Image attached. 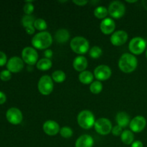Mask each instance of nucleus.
Returning <instances> with one entry per match:
<instances>
[{
  "mask_svg": "<svg viewBox=\"0 0 147 147\" xmlns=\"http://www.w3.org/2000/svg\"><path fill=\"white\" fill-rule=\"evenodd\" d=\"M52 35L47 31L40 32L34 34L32 39V45L34 49L47 50L53 44Z\"/></svg>",
  "mask_w": 147,
  "mask_h": 147,
  "instance_id": "obj_1",
  "label": "nucleus"
},
{
  "mask_svg": "<svg viewBox=\"0 0 147 147\" xmlns=\"http://www.w3.org/2000/svg\"><path fill=\"white\" fill-rule=\"evenodd\" d=\"M138 65L137 58L131 53H123L119 60V67L123 73H131Z\"/></svg>",
  "mask_w": 147,
  "mask_h": 147,
  "instance_id": "obj_2",
  "label": "nucleus"
},
{
  "mask_svg": "<svg viewBox=\"0 0 147 147\" xmlns=\"http://www.w3.org/2000/svg\"><path fill=\"white\" fill-rule=\"evenodd\" d=\"M70 46L71 50L76 54L82 55L90 50V44L88 40L83 37L77 36L70 40Z\"/></svg>",
  "mask_w": 147,
  "mask_h": 147,
  "instance_id": "obj_3",
  "label": "nucleus"
},
{
  "mask_svg": "<svg viewBox=\"0 0 147 147\" xmlns=\"http://www.w3.org/2000/svg\"><path fill=\"white\" fill-rule=\"evenodd\" d=\"M95 116L90 111L83 110L78 113L77 117L78 124L83 129H90L94 126L96 122Z\"/></svg>",
  "mask_w": 147,
  "mask_h": 147,
  "instance_id": "obj_4",
  "label": "nucleus"
},
{
  "mask_svg": "<svg viewBox=\"0 0 147 147\" xmlns=\"http://www.w3.org/2000/svg\"><path fill=\"white\" fill-rule=\"evenodd\" d=\"M37 89L43 96L51 94L54 89V83L51 76L47 75L42 76L37 83Z\"/></svg>",
  "mask_w": 147,
  "mask_h": 147,
  "instance_id": "obj_5",
  "label": "nucleus"
},
{
  "mask_svg": "<svg viewBox=\"0 0 147 147\" xmlns=\"http://www.w3.org/2000/svg\"><path fill=\"white\" fill-rule=\"evenodd\" d=\"M146 42L141 37H135L130 40L129 50L132 55H139L146 50Z\"/></svg>",
  "mask_w": 147,
  "mask_h": 147,
  "instance_id": "obj_6",
  "label": "nucleus"
},
{
  "mask_svg": "<svg viewBox=\"0 0 147 147\" xmlns=\"http://www.w3.org/2000/svg\"><path fill=\"white\" fill-rule=\"evenodd\" d=\"M93 127L96 131L102 136H106L111 133L112 129H113L112 123L109 119L106 118H100L97 119L95 122Z\"/></svg>",
  "mask_w": 147,
  "mask_h": 147,
  "instance_id": "obj_7",
  "label": "nucleus"
},
{
  "mask_svg": "<svg viewBox=\"0 0 147 147\" xmlns=\"http://www.w3.org/2000/svg\"><path fill=\"white\" fill-rule=\"evenodd\" d=\"M22 59L28 65L32 66L38 62V53L32 47H26L22 51Z\"/></svg>",
  "mask_w": 147,
  "mask_h": 147,
  "instance_id": "obj_8",
  "label": "nucleus"
},
{
  "mask_svg": "<svg viewBox=\"0 0 147 147\" xmlns=\"http://www.w3.org/2000/svg\"><path fill=\"white\" fill-rule=\"evenodd\" d=\"M109 14L114 19H121L126 13V7L120 1H113L109 4Z\"/></svg>",
  "mask_w": 147,
  "mask_h": 147,
  "instance_id": "obj_9",
  "label": "nucleus"
},
{
  "mask_svg": "<svg viewBox=\"0 0 147 147\" xmlns=\"http://www.w3.org/2000/svg\"><path fill=\"white\" fill-rule=\"evenodd\" d=\"M6 119L11 124L18 125L22 121L23 115L20 109L15 107H11L7 111Z\"/></svg>",
  "mask_w": 147,
  "mask_h": 147,
  "instance_id": "obj_10",
  "label": "nucleus"
},
{
  "mask_svg": "<svg viewBox=\"0 0 147 147\" xmlns=\"http://www.w3.org/2000/svg\"><path fill=\"white\" fill-rule=\"evenodd\" d=\"M94 77L98 81H105L111 78L112 75V70L110 67L106 65H100L95 68Z\"/></svg>",
  "mask_w": 147,
  "mask_h": 147,
  "instance_id": "obj_11",
  "label": "nucleus"
},
{
  "mask_svg": "<svg viewBox=\"0 0 147 147\" xmlns=\"http://www.w3.org/2000/svg\"><path fill=\"white\" fill-rule=\"evenodd\" d=\"M24 67V61L17 56H14L9 59L7 63V68L11 73H17L22 71Z\"/></svg>",
  "mask_w": 147,
  "mask_h": 147,
  "instance_id": "obj_12",
  "label": "nucleus"
},
{
  "mask_svg": "<svg viewBox=\"0 0 147 147\" xmlns=\"http://www.w3.org/2000/svg\"><path fill=\"white\" fill-rule=\"evenodd\" d=\"M146 126V120L144 116H136L131 120L129 127L131 131L134 133H140Z\"/></svg>",
  "mask_w": 147,
  "mask_h": 147,
  "instance_id": "obj_13",
  "label": "nucleus"
},
{
  "mask_svg": "<svg viewBox=\"0 0 147 147\" xmlns=\"http://www.w3.org/2000/svg\"><path fill=\"white\" fill-rule=\"evenodd\" d=\"M129 39L128 33L124 30H118L114 32L110 37L111 42L114 46H121L127 42Z\"/></svg>",
  "mask_w": 147,
  "mask_h": 147,
  "instance_id": "obj_14",
  "label": "nucleus"
},
{
  "mask_svg": "<svg viewBox=\"0 0 147 147\" xmlns=\"http://www.w3.org/2000/svg\"><path fill=\"white\" fill-rule=\"evenodd\" d=\"M43 131L48 136H55L60 133V128L58 123L53 120H47L42 126Z\"/></svg>",
  "mask_w": 147,
  "mask_h": 147,
  "instance_id": "obj_15",
  "label": "nucleus"
},
{
  "mask_svg": "<svg viewBox=\"0 0 147 147\" xmlns=\"http://www.w3.org/2000/svg\"><path fill=\"white\" fill-rule=\"evenodd\" d=\"M100 31L106 35L112 34L116 29V23L111 18H106L103 20L100 24Z\"/></svg>",
  "mask_w": 147,
  "mask_h": 147,
  "instance_id": "obj_16",
  "label": "nucleus"
},
{
  "mask_svg": "<svg viewBox=\"0 0 147 147\" xmlns=\"http://www.w3.org/2000/svg\"><path fill=\"white\" fill-rule=\"evenodd\" d=\"M94 144V140L93 137L88 134H83L79 136L76 140L75 146L76 147H93Z\"/></svg>",
  "mask_w": 147,
  "mask_h": 147,
  "instance_id": "obj_17",
  "label": "nucleus"
},
{
  "mask_svg": "<svg viewBox=\"0 0 147 147\" xmlns=\"http://www.w3.org/2000/svg\"><path fill=\"white\" fill-rule=\"evenodd\" d=\"M73 66L76 71L82 73L86 70L88 67V60L83 55L77 56L73 60Z\"/></svg>",
  "mask_w": 147,
  "mask_h": 147,
  "instance_id": "obj_18",
  "label": "nucleus"
},
{
  "mask_svg": "<svg viewBox=\"0 0 147 147\" xmlns=\"http://www.w3.org/2000/svg\"><path fill=\"white\" fill-rule=\"evenodd\" d=\"M117 125L121 127L122 129L127 127L129 126L131 122L130 116L126 112H119L117 113L116 117Z\"/></svg>",
  "mask_w": 147,
  "mask_h": 147,
  "instance_id": "obj_19",
  "label": "nucleus"
},
{
  "mask_svg": "<svg viewBox=\"0 0 147 147\" xmlns=\"http://www.w3.org/2000/svg\"><path fill=\"white\" fill-rule=\"evenodd\" d=\"M55 39L60 44L67 42L70 39V32L66 29H59L55 32Z\"/></svg>",
  "mask_w": 147,
  "mask_h": 147,
  "instance_id": "obj_20",
  "label": "nucleus"
},
{
  "mask_svg": "<svg viewBox=\"0 0 147 147\" xmlns=\"http://www.w3.org/2000/svg\"><path fill=\"white\" fill-rule=\"evenodd\" d=\"M94 75L88 70H85V71L80 73L78 76V79L80 82L85 85H90L93 82L94 79Z\"/></svg>",
  "mask_w": 147,
  "mask_h": 147,
  "instance_id": "obj_21",
  "label": "nucleus"
},
{
  "mask_svg": "<svg viewBox=\"0 0 147 147\" xmlns=\"http://www.w3.org/2000/svg\"><path fill=\"white\" fill-rule=\"evenodd\" d=\"M52 66H53V63H52L51 60L45 58V57L40 59L36 64L37 68L42 71H46V70H50Z\"/></svg>",
  "mask_w": 147,
  "mask_h": 147,
  "instance_id": "obj_22",
  "label": "nucleus"
},
{
  "mask_svg": "<svg viewBox=\"0 0 147 147\" xmlns=\"http://www.w3.org/2000/svg\"><path fill=\"white\" fill-rule=\"evenodd\" d=\"M121 142L126 145H131L134 142V135L131 130H124L121 135Z\"/></svg>",
  "mask_w": 147,
  "mask_h": 147,
  "instance_id": "obj_23",
  "label": "nucleus"
},
{
  "mask_svg": "<svg viewBox=\"0 0 147 147\" xmlns=\"http://www.w3.org/2000/svg\"><path fill=\"white\" fill-rule=\"evenodd\" d=\"M108 14H109L108 9L106 7H103V6L97 7L94 10V16L99 20H103L107 18Z\"/></svg>",
  "mask_w": 147,
  "mask_h": 147,
  "instance_id": "obj_24",
  "label": "nucleus"
},
{
  "mask_svg": "<svg viewBox=\"0 0 147 147\" xmlns=\"http://www.w3.org/2000/svg\"><path fill=\"white\" fill-rule=\"evenodd\" d=\"M52 79L53 81H55L57 83H61L65 80L66 79V75L63 70H55L51 76Z\"/></svg>",
  "mask_w": 147,
  "mask_h": 147,
  "instance_id": "obj_25",
  "label": "nucleus"
},
{
  "mask_svg": "<svg viewBox=\"0 0 147 147\" xmlns=\"http://www.w3.org/2000/svg\"><path fill=\"white\" fill-rule=\"evenodd\" d=\"M89 89H90V91L93 94H99L102 91V90H103V84H102L100 81L95 80L90 85Z\"/></svg>",
  "mask_w": 147,
  "mask_h": 147,
  "instance_id": "obj_26",
  "label": "nucleus"
},
{
  "mask_svg": "<svg viewBox=\"0 0 147 147\" xmlns=\"http://www.w3.org/2000/svg\"><path fill=\"white\" fill-rule=\"evenodd\" d=\"M36 19L33 15H24L22 19V24L24 28L34 26V23Z\"/></svg>",
  "mask_w": 147,
  "mask_h": 147,
  "instance_id": "obj_27",
  "label": "nucleus"
},
{
  "mask_svg": "<svg viewBox=\"0 0 147 147\" xmlns=\"http://www.w3.org/2000/svg\"><path fill=\"white\" fill-rule=\"evenodd\" d=\"M34 27L36 30H39V31L44 32L47 28V24L45 20L42 18H38L36 19L34 23Z\"/></svg>",
  "mask_w": 147,
  "mask_h": 147,
  "instance_id": "obj_28",
  "label": "nucleus"
},
{
  "mask_svg": "<svg viewBox=\"0 0 147 147\" xmlns=\"http://www.w3.org/2000/svg\"><path fill=\"white\" fill-rule=\"evenodd\" d=\"M103 54V50L99 46H93L89 50V55L93 59H98Z\"/></svg>",
  "mask_w": 147,
  "mask_h": 147,
  "instance_id": "obj_29",
  "label": "nucleus"
},
{
  "mask_svg": "<svg viewBox=\"0 0 147 147\" xmlns=\"http://www.w3.org/2000/svg\"><path fill=\"white\" fill-rule=\"evenodd\" d=\"M60 134L64 139H70L72 137L73 134V131L72 129L69 126H63V127L60 128Z\"/></svg>",
  "mask_w": 147,
  "mask_h": 147,
  "instance_id": "obj_30",
  "label": "nucleus"
},
{
  "mask_svg": "<svg viewBox=\"0 0 147 147\" xmlns=\"http://www.w3.org/2000/svg\"><path fill=\"white\" fill-rule=\"evenodd\" d=\"M34 9V7L32 4V1H26L24 7H23L24 14L26 15H32Z\"/></svg>",
  "mask_w": 147,
  "mask_h": 147,
  "instance_id": "obj_31",
  "label": "nucleus"
},
{
  "mask_svg": "<svg viewBox=\"0 0 147 147\" xmlns=\"http://www.w3.org/2000/svg\"><path fill=\"white\" fill-rule=\"evenodd\" d=\"M11 78V73L8 70H4L0 72V79L2 81H9Z\"/></svg>",
  "mask_w": 147,
  "mask_h": 147,
  "instance_id": "obj_32",
  "label": "nucleus"
},
{
  "mask_svg": "<svg viewBox=\"0 0 147 147\" xmlns=\"http://www.w3.org/2000/svg\"><path fill=\"white\" fill-rule=\"evenodd\" d=\"M123 131V129H122L121 127H120L119 126H118V125H116V126H113L111 133L113 136H121V135L122 132Z\"/></svg>",
  "mask_w": 147,
  "mask_h": 147,
  "instance_id": "obj_33",
  "label": "nucleus"
},
{
  "mask_svg": "<svg viewBox=\"0 0 147 147\" xmlns=\"http://www.w3.org/2000/svg\"><path fill=\"white\" fill-rule=\"evenodd\" d=\"M7 63V55L2 51H0V67L5 65Z\"/></svg>",
  "mask_w": 147,
  "mask_h": 147,
  "instance_id": "obj_34",
  "label": "nucleus"
},
{
  "mask_svg": "<svg viewBox=\"0 0 147 147\" xmlns=\"http://www.w3.org/2000/svg\"><path fill=\"white\" fill-rule=\"evenodd\" d=\"M53 55V52L52 50H50V49H47V50H45L44 52V56L45 58L47 59H51Z\"/></svg>",
  "mask_w": 147,
  "mask_h": 147,
  "instance_id": "obj_35",
  "label": "nucleus"
},
{
  "mask_svg": "<svg viewBox=\"0 0 147 147\" xmlns=\"http://www.w3.org/2000/svg\"><path fill=\"white\" fill-rule=\"evenodd\" d=\"M73 2L77 6H81L82 7V6H84L86 4H87L88 3V1H85V0H74V1H73Z\"/></svg>",
  "mask_w": 147,
  "mask_h": 147,
  "instance_id": "obj_36",
  "label": "nucleus"
},
{
  "mask_svg": "<svg viewBox=\"0 0 147 147\" xmlns=\"http://www.w3.org/2000/svg\"><path fill=\"white\" fill-rule=\"evenodd\" d=\"M7 100V96L3 93L2 91H0V105L4 104Z\"/></svg>",
  "mask_w": 147,
  "mask_h": 147,
  "instance_id": "obj_37",
  "label": "nucleus"
},
{
  "mask_svg": "<svg viewBox=\"0 0 147 147\" xmlns=\"http://www.w3.org/2000/svg\"><path fill=\"white\" fill-rule=\"evenodd\" d=\"M26 32L28 34H33L35 32V28H34V26H32V27H29L25 28Z\"/></svg>",
  "mask_w": 147,
  "mask_h": 147,
  "instance_id": "obj_38",
  "label": "nucleus"
},
{
  "mask_svg": "<svg viewBox=\"0 0 147 147\" xmlns=\"http://www.w3.org/2000/svg\"><path fill=\"white\" fill-rule=\"evenodd\" d=\"M131 147H144V144L141 141H135L132 143L131 146Z\"/></svg>",
  "mask_w": 147,
  "mask_h": 147,
  "instance_id": "obj_39",
  "label": "nucleus"
},
{
  "mask_svg": "<svg viewBox=\"0 0 147 147\" xmlns=\"http://www.w3.org/2000/svg\"><path fill=\"white\" fill-rule=\"evenodd\" d=\"M142 4H143V7H144L145 9L147 11V0H144V1H142Z\"/></svg>",
  "mask_w": 147,
  "mask_h": 147,
  "instance_id": "obj_40",
  "label": "nucleus"
},
{
  "mask_svg": "<svg viewBox=\"0 0 147 147\" xmlns=\"http://www.w3.org/2000/svg\"><path fill=\"white\" fill-rule=\"evenodd\" d=\"M137 1V0H134V1H126V2L128 3H135Z\"/></svg>",
  "mask_w": 147,
  "mask_h": 147,
  "instance_id": "obj_41",
  "label": "nucleus"
},
{
  "mask_svg": "<svg viewBox=\"0 0 147 147\" xmlns=\"http://www.w3.org/2000/svg\"><path fill=\"white\" fill-rule=\"evenodd\" d=\"M146 59H147V49L146 50Z\"/></svg>",
  "mask_w": 147,
  "mask_h": 147,
  "instance_id": "obj_42",
  "label": "nucleus"
}]
</instances>
